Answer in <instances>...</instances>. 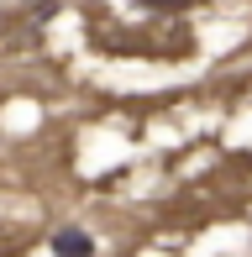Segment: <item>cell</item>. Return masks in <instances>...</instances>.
Wrapping results in <instances>:
<instances>
[{
	"label": "cell",
	"mask_w": 252,
	"mask_h": 257,
	"mask_svg": "<svg viewBox=\"0 0 252 257\" xmlns=\"http://www.w3.org/2000/svg\"><path fill=\"white\" fill-rule=\"evenodd\" d=\"M53 252H58V257H95V241H89L84 231L68 226V231H58V236H53Z\"/></svg>",
	"instance_id": "obj_1"
},
{
	"label": "cell",
	"mask_w": 252,
	"mask_h": 257,
	"mask_svg": "<svg viewBox=\"0 0 252 257\" xmlns=\"http://www.w3.org/2000/svg\"><path fill=\"white\" fill-rule=\"evenodd\" d=\"M137 6H147V11H184L189 0H137Z\"/></svg>",
	"instance_id": "obj_2"
}]
</instances>
